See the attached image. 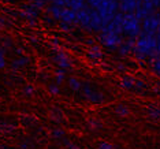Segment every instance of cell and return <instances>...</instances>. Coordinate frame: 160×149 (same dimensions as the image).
Segmentation results:
<instances>
[{
    "label": "cell",
    "instance_id": "7402d4cb",
    "mask_svg": "<svg viewBox=\"0 0 160 149\" xmlns=\"http://www.w3.org/2000/svg\"><path fill=\"white\" fill-rule=\"evenodd\" d=\"M88 129L90 132H100V130L103 129V123H101V121H99V119L93 118L88 122Z\"/></svg>",
    "mask_w": 160,
    "mask_h": 149
},
{
    "label": "cell",
    "instance_id": "44dd1931",
    "mask_svg": "<svg viewBox=\"0 0 160 149\" xmlns=\"http://www.w3.org/2000/svg\"><path fill=\"white\" fill-rule=\"evenodd\" d=\"M85 4H86V0H70L68 2V7L77 12L85 8Z\"/></svg>",
    "mask_w": 160,
    "mask_h": 149
},
{
    "label": "cell",
    "instance_id": "4dcf8cb0",
    "mask_svg": "<svg viewBox=\"0 0 160 149\" xmlns=\"http://www.w3.org/2000/svg\"><path fill=\"white\" fill-rule=\"evenodd\" d=\"M48 92H49L51 94H53V96L59 94V93H60L59 85H56V83H48Z\"/></svg>",
    "mask_w": 160,
    "mask_h": 149
},
{
    "label": "cell",
    "instance_id": "8d00e7d4",
    "mask_svg": "<svg viewBox=\"0 0 160 149\" xmlns=\"http://www.w3.org/2000/svg\"><path fill=\"white\" fill-rule=\"evenodd\" d=\"M51 45H52V49L53 48H59L60 47V41H59V38H51Z\"/></svg>",
    "mask_w": 160,
    "mask_h": 149
},
{
    "label": "cell",
    "instance_id": "484cf974",
    "mask_svg": "<svg viewBox=\"0 0 160 149\" xmlns=\"http://www.w3.org/2000/svg\"><path fill=\"white\" fill-rule=\"evenodd\" d=\"M151 68H152V71H153V74L156 75V77L160 78V56H158L151 63Z\"/></svg>",
    "mask_w": 160,
    "mask_h": 149
},
{
    "label": "cell",
    "instance_id": "52a82bcc",
    "mask_svg": "<svg viewBox=\"0 0 160 149\" xmlns=\"http://www.w3.org/2000/svg\"><path fill=\"white\" fill-rule=\"evenodd\" d=\"M77 22L85 32L92 33V17H90V7H85L77 12Z\"/></svg>",
    "mask_w": 160,
    "mask_h": 149
},
{
    "label": "cell",
    "instance_id": "2e32d148",
    "mask_svg": "<svg viewBox=\"0 0 160 149\" xmlns=\"http://www.w3.org/2000/svg\"><path fill=\"white\" fill-rule=\"evenodd\" d=\"M29 62H30V57L29 56H18L11 62V68L12 70H21L26 64H29Z\"/></svg>",
    "mask_w": 160,
    "mask_h": 149
},
{
    "label": "cell",
    "instance_id": "9c48e42d",
    "mask_svg": "<svg viewBox=\"0 0 160 149\" xmlns=\"http://www.w3.org/2000/svg\"><path fill=\"white\" fill-rule=\"evenodd\" d=\"M40 15V10H37L34 7L33 3H28V4L21 6V11L19 17H22L23 19H26L28 22H34Z\"/></svg>",
    "mask_w": 160,
    "mask_h": 149
},
{
    "label": "cell",
    "instance_id": "6da1fadb",
    "mask_svg": "<svg viewBox=\"0 0 160 149\" xmlns=\"http://www.w3.org/2000/svg\"><path fill=\"white\" fill-rule=\"evenodd\" d=\"M133 56H134V59L137 62H140V63H149L151 64L152 62L159 56L156 36L147 34V33H144V32H141L140 37L136 40Z\"/></svg>",
    "mask_w": 160,
    "mask_h": 149
},
{
    "label": "cell",
    "instance_id": "3957f363",
    "mask_svg": "<svg viewBox=\"0 0 160 149\" xmlns=\"http://www.w3.org/2000/svg\"><path fill=\"white\" fill-rule=\"evenodd\" d=\"M122 32H123V36H126L127 38L137 40L138 37H140L141 32H142L141 21L138 19L134 14H123Z\"/></svg>",
    "mask_w": 160,
    "mask_h": 149
},
{
    "label": "cell",
    "instance_id": "74e56055",
    "mask_svg": "<svg viewBox=\"0 0 160 149\" xmlns=\"http://www.w3.org/2000/svg\"><path fill=\"white\" fill-rule=\"evenodd\" d=\"M7 66V62H6V55L0 53V68H4Z\"/></svg>",
    "mask_w": 160,
    "mask_h": 149
},
{
    "label": "cell",
    "instance_id": "ffe728a7",
    "mask_svg": "<svg viewBox=\"0 0 160 149\" xmlns=\"http://www.w3.org/2000/svg\"><path fill=\"white\" fill-rule=\"evenodd\" d=\"M68 86H70V89L72 90L74 93H77V92H81V89H82V82L79 81L78 78H75V77H70L68 78Z\"/></svg>",
    "mask_w": 160,
    "mask_h": 149
},
{
    "label": "cell",
    "instance_id": "277c9868",
    "mask_svg": "<svg viewBox=\"0 0 160 149\" xmlns=\"http://www.w3.org/2000/svg\"><path fill=\"white\" fill-rule=\"evenodd\" d=\"M99 14L103 19V26L105 27L108 23L115 18V15L119 12V2L115 0H103L101 6L99 7Z\"/></svg>",
    "mask_w": 160,
    "mask_h": 149
},
{
    "label": "cell",
    "instance_id": "1f68e13d",
    "mask_svg": "<svg viewBox=\"0 0 160 149\" xmlns=\"http://www.w3.org/2000/svg\"><path fill=\"white\" fill-rule=\"evenodd\" d=\"M59 29L62 32H66V33H68V32H71V29H72V25L70 23H67V22H59Z\"/></svg>",
    "mask_w": 160,
    "mask_h": 149
},
{
    "label": "cell",
    "instance_id": "ba28073f",
    "mask_svg": "<svg viewBox=\"0 0 160 149\" xmlns=\"http://www.w3.org/2000/svg\"><path fill=\"white\" fill-rule=\"evenodd\" d=\"M53 60L58 64L59 68H64V70H70L71 68V59L68 57V55L60 48H53Z\"/></svg>",
    "mask_w": 160,
    "mask_h": 149
},
{
    "label": "cell",
    "instance_id": "8fae6325",
    "mask_svg": "<svg viewBox=\"0 0 160 149\" xmlns=\"http://www.w3.org/2000/svg\"><path fill=\"white\" fill-rule=\"evenodd\" d=\"M134 45H136V40L134 38H126L123 40V42L121 44V47L118 48V56L121 57H126L129 55H132L134 51Z\"/></svg>",
    "mask_w": 160,
    "mask_h": 149
},
{
    "label": "cell",
    "instance_id": "ac0fdd59",
    "mask_svg": "<svg viewBox=\"0 0 160 149\" xmlns=\"http://www.w3.org/2000/svg\"><path fill=\"white\" fill-rule=\"evenodd\" d=\"M115 115L116 116H121V118H126V116L130 115V108L127 107L126 104H118L115 105Z\"/></svg>",
    "mask_w": 160,
    "mask_h": 149
},
{
    "label": "cell",
    "instance_id": "e0dca14e",
    "mask_svg": "<svg viewBox=\"0 0 160 149\" xmlns=\"http://www.w3.org/2000/svg\"><path fill=\"white\" fill-rule=\"evenodd\" d=\"M147 114L151 119L153 121H158L160 119V104H149L148 108H147Z\"/></svg>",
    "mask_w": 160,
    "mask_h": 149
},
{
    "label": "cell",
    "instance_id": "cb8c5ba5",
    "mask_svg": "<svg viewBox=\"0 0 160 149\" xmlns=\"http://www.w3.org/2000/svg\"><path fill=\"white\" fill-rule=\"evenodd\" d=\"M51 136H52V138L53 140H56V141H63L64 137H66V132H64L63 129L55 127V129L52 130V133H51Z\"/></svg>",
    "mask_w": 160,
    "mask_h": 149
},
{
    "label": "cell",
    "instance_id": "7c38bea8",
    "mask_svg": "<svg viewBox=\"0 0 160 149\" xmlns=\"http://www.w3.org/2000/svg\"><path fill=\"white\" fill-rule=\"evenodd\" d=\"M104 53H103V49H101L100 45L97 44H93L90 45L88 48V52H86V57H88L89 60H92L93 63H96V62H99L103 59Z\"/></svg>",
    "mask_w": 160,
    "mask_h": 149
},
{
    "label": "cell",
    "instance_id": "4fadbf2b",
    "mask_svg": "<svg viewBox=\"0 0 160 149\" xmlns=\"http://www.w3.org/2000/svg\"><path fill=\"white\" fill-rule=\"evenodd\" d=\"M90 17H92V33H100L104 26L99 11L94 8H90Z\"/></svg>",
    "mask_w": 160,
    "mask_h": 149
},
{
    "label": "cell",
    "instance_id": "5bb4252c",
    "mask_svg": "<svg viewBox=\"0 0 160 149\" xmlns=\"http://www.w3.org/2000/svg\"><path fill=\"white\" fill-rule=\"evenodd\" d=\"M62 22H67L70 25H78L77 22V11L71 8H63L62 10V15H60Z\"/></svg>",
    "mask_w": 160,
    "mask_h": 149
},
{
    "label": "cell",
    "instance_id": "b9f144b4",
    "mask_svg": "<svg viewBox=\"0 0 160 149\" xmlns=\"http://www.w3.org/2000/svg\"><path fill=\"white\" fill-rule=\"evenodd\" d=\"M29 41H30V44H33V45L38 44V40H37V37H34V36H32V37L29 38Z\"/></svg>",
    "mask_w": 160,
    "mask_h": 149
},
{
    "label": "cell",
    "instance_id": "d6986e66",
    "mask_svg": "<svg viewBox=\"0 0 160 149\" xmlns=\"http://www.w3.org/2000/svg\"><path fill=\"white\" fill-rule=\"evenodd\" d=\"M62 10H63V7H59L56 4H51L49 7H47V11L51 14V17H52L53 19H59V21H60V15H62Z\"/></svg>",
    "mask_w": 160,
    "mask_h": 149
},
{
    "label": "cell",
    "instance_id": "83f0119b",
    "mask_svg": "<svg viewBox=\"0 0 160 149\" xmlns=\"http://www.w3.org/2000/svg\"><path fill=\"white\" fill-rule=\"evenodd\" d=\"M33 147H34V144L30 138H25V140H22L19 142V145H18L19 149H33Z\"/></svg>",
    "mask_w": 160,
    "mask_h": 149
},
{
    "label": "cell",
    "instance_id": "f35d334b",
    "mask_svg": "<svg viewBox=\"0 0 160 149\" xmlns=\"http://www.w3.org/2000/svg\"><path fill=\"white\" fill-rule=\"evenodd\" d=\"M116 70H118L119 72H125L126 71V66L123 63H118L116 64Z\"/></svg>",
    "mask_w": 160,
    "mask_h": 149
},
{
    "label": "cell",
    "instance_id": "8992f818",
    "mask_svg": "<svg viewBox=\"0 0 160 149\" xmlns=\"http://www.w3.org/2000/svg\"><path fill=\"white\" fill-rule=\"evenodd\" d=\"M141 25H142V32L147 34H152L156 36L158 30L160 29V12H153L149 17H147L145 19L141 21Z\"/></svg>",
    "mask_w": 160,
    "mask_h": 149
},
{
    "label": "cell",
    "instance_id": "7a4b0ae2",
    "mask_svg": "<svg viewBox=\"0 0 160 149\" xmlns=\"http://www.w3.org/2000/svg\"><path fill=\"white\" fill-rule=\"evenodd\" d=\"M123 34L122 33H118V32L112 30L108 26L103 27V30L100 32L99 34V41L100 44L104 47L105 49L111 51V52H114V51H118V48L121 47V44L123 42Z\"/></svg>",
    "mask_w": 160,
    "mask_h": 149
},
{
    "label": "cell",
    "instance_id": "5b68a950",
    "mask_svg": "<svg viewBox=\"0 0 160 149\" xmlns=\"http://www.w3.org/2000/svg\"><path fill=\"white\" fill-rule=\"evenodd\" d=\"M82 96L85 97V100H88L90 104H101L104 103L105 96L104 93L96 88V85H93L92 82H82V89H81Z\"/></svg>",
    "mask_w": 160,
    "mask_h": 149
},
{
    "label": "cell",
    "instance_id": "30bf717a",
    "mask_svg": "<svg viewBox=\"0 0 160 149\" xmlns=\"http://www.w3.org/2000/svg\"><path fill=\"white\" fill-rule=\"evenodd\" d=\"M142 4V0H121L119 11L123 14H134Z\"/></svg>",
    "mask_w": 160,
    "mask_h": 149
},
{
    "label": "cell",
    "instance_id": "d590c367",
    "mask_svg": "<svg viewBox=\"0 0 160 149\" xmlns=\"http://www.w3.org/2000/svg\"><path fill=\"white\" fill-rule=\"evenodd\" d=\"M3 47L8 51V49H11V47H12V42H11V40L10 38H4L3 40Z\"/></svg>",
    "mask_w": 160,
    "mask_h": 149
},
{
    "label": "cell",
    "instance_id": "603a6c76",
    "mask_svg": "<svg viewBox=\"0 0 160 149\" xmlns=\"http://www.w3.org/2000/svg\"><path fill=\"white\" fill-rule=\"evenodd\" d=\"M66 71L64 68H58L55 70V83L56 85H62L64 81V78H66Z\"/></svg>",
    "mask_w": 160,
    "mask_h": 149
},
{
    "label": "cell",
    "instance_id": "f1b7e54d",
    "mask_svg": "<svg viewBox=\"0 0 160 149\" xmlns=\"http://www.w3.org/2000/svg\"><path fill=\"white\" fill-rule=\"evenodd\" d=\"M33 93H34V88H33V85H29V83H28V85H25V86H23V89H22V94H23L25 97H30Z\"/></svg>",
    "mask_w": 160,
    "mask_h": 149
},
{
    "label": "cell",
    "instance_id": "7bdbcfd3",
    "mask_svg": "<svg viewBox=\"0 0 160 149\" xmlns=\"http://www.w3.org/2000/svg\"><path fill=\"white\" fill-rule=\"evenodd\" d=\"M0 149H11L8 147V145H6V144H0Z\"/></svg>",
    "mask_w": 160,
    "mask_h": 149
},
{
    "label": "cell",
    "instance_id": "60d3db41",
    "mask_svg": "<svg viewBox=\"0 0 160 149\" xmlns=\"http://www.w3.org/2000/svg\"><path fill=\"white\" fill-rule=\"evenodd\" d=\"M51 18L52 17H48V15L44 17V22H47L48 25H55V19H51Z\"/></svg>",
    "mask_w": 160,
    "mask_h": 149
},
{
    "label": "cell",
    "instance_id": "4316f807",
    "mask_svg": "<svg viewBox=\"0 0 160 149\" xmlns=\"http://www.w3.org/2000/svg\"><path fill=\"white\" fill-rule=\"evenodd\" d=\"M145 89H147V83H145L142 79H137L136 88H134L133 92H136L137 94H142V93L145 92Z\"/></svg>",
    "mask_w": 160,
    "mask_h": 149
},
{
    "label": "cell",
    "instance_id": "f546056e",
    "mask_svg": "<svg viewBox=\"0 0 160 149\" xmlns=\"http://www.w3.org/2000/svg\"><path fill=\"white\" fill-rule=\"evenodd\" d=\"M97 149H116V147L111 142H107V141H100L97 144Z\"/></svg>",
    "mask_w": 160,
    "mask_h": 149
},
{
    "label": "cell",
    "instance_id": "d4e9b609",
    "mask_svg": "<svg viewBox=\"0 0 160 149\" xmlns=\"http://www.w3.org/2000/svg\"><path fill=\"white\" fill-rule=\"evenodd\" d=\"M14 130H15V125H12L11 122H6V121H2V122H0V132L12 133Z\"/></svg>",
    "mask_w": 160,
    "mask_h": 149
},
{
    "label": "cell",
    "instance_id": "9a60e30c",
    "mask_svg": "<svg viewBox=\"0 0 160 149\" xmlns=\"http://www.w3.org/2000/svg\"><path fill=\"white\" fill-rule=\"evenodd\" d=\"M136 82H137V78H134L133 75H123L121 81H119V86L125 90H134Z\"/></svg>",
    "mask_w": 160,
    "mask_h": 149
},
{
    "label": "cell",
    "instance_id": "e575fe53",
    "mask_svg": "<svg viewBox=\"0 0 160 149\" xmlns=\"http://www.w3.org/2000/svg\"><path fill=\"white\" fill-rule=\"evenodd\" d=\"M62 116H63V112H62L60 110H55L52 112V119L56 122H60L62 121Z\"/></svg>",
    "mask_w": 160,
    "mask_h": 149
},
{
    "label": "cell",
    "instance_id": "f6af8a7d",
    "mask_svg": "<svg viewBox=\"0 0 160 149\" xmlns=\"http://www.w3.org/2000/svg\"><path fill=\"white\" fill-rule=\"evenodd\" d=\"M115 2H121V0H115Z\"/></svg>",
    "mask_w": 160,
    "mask_h": 149
},
{
    "label": "cell",
    "instance_id": "d6a6232c",
    "mask_svg": "<svg viewBox=\"0 0 160 149\" xmlns=\"http://www.w3.org/2000/svg\"><path fill=\"white\" fill-rule=\"evenodd\" d=\"M103 0H88V4L90 8H94V10H99V7L101 6Z\"/></svg>",
    "mask_w": 160,
    "mask_h": 149
},
{
    "label": "cell",
    "instance_id": "836d02e7",
    "mask_svg": "<svg viewBox=\"0 0 160 149\" xmlns=\"http://www.w3.org/2000/svg\"><path fill=\"white\" fill-rule=\"evenodd\" d=\"M63 145H64V147H66L67 149H79V145L71 142L70 140H66V138L63 140Z\"/></svg>",
    "mask_w": 160,
    "mask_h": 149
},
{
    "label": "cell",
    "instance_id": "ee69618b",
    "mask_svg": "<svg viewBox=\"0 0 160 149\" xmlns=\"http://www.w3.org/2000/svg\"><path fill=\"white\" fill-rule=\"evenodd\" d=\"M155 92H156V93H158L159 96H160V89H155Z\"/></svg>",
    "mask_w": 160,
    "mask_h": 149
},
{
    "label": "cell",
    "instance_id": "ab89813d",
    "mask_svg": "<svg viewBox=\"0 0 160 149\" xmlns=\"http://www.w3.org/2000/svg\"><path fill=\"white\" fill-rule=\"evenodd\" d=\"M156 40H158V53L160 56V29L158 30V33H156Z\"/></svg>",
    "mask_w": 160,
    "mask_h": 149
}]
</instances>
